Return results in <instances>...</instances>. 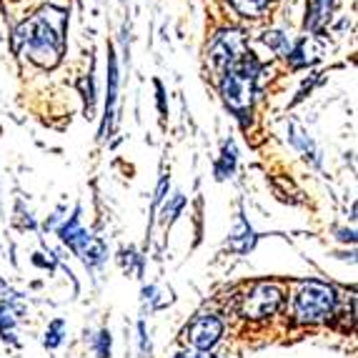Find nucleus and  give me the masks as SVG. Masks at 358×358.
<instances>
[{
  "mask_svg": "<svg viewBox=\"0 0 358 358\" xmlns=\"http://www.w3.org/2000/svg\"><path fill=\"white\" fill-rule=\"evenodd\" d=\"M10 329H13V313H10V308L3 303V306H0V334L8 338V331H10Z\"/></svg>",
  "mask_w": 358,
  "mask_h": 358,
  "instance_id": "f3484780",
  "label": "nucleus"
},
{
  "mask_svg": "<svg viewBox=\"0 0 358 358\" xmlns=\"http://www.w3.org/2000/svg\"><path fill=\"white\" fill-rule=\"evenodd\" d=\"M155 90H158V108H161V113L166 115V93H163V85L155 80Z\"/></svg>",
  "mask_w": 358,
  "mask_h": 358,
  "instance_id": "aec40b11",
  "label": "nucleus"
},
{
  "mask_svg": "<svg viewBox=\"0 0 358 358\" xmlns=\"http://www.w3.org/2000/svg\"><path fill=\"white\" fill-rule=\"evenodd\" d=\"M96 351H98V358L110 356V334H108V331H101V336H98V343H96Z\"/></svg>",
  "mask_w": 358,
  "mask_h": 358,
  "instance_id": "dca6fc26",
  "label": "nucleus"
},
{
  "mask_svg": "<svg viewBox=\"0 0 358 358\" xmlns=\"http://www.w3.org/2000/svg\"><path fill=\"white\" fill-rule=\"evenodd\" d=\"M58 236H60V241L71 245L73 251L83 258L88 266H98V263L106 261V256H108L106 243H103V241H98V238H93L90 233H85L83 228H80L78 210L71 215V221L63 223V226L58 228Z\"/></svg>",
  "mask_w": 358,
  "mask_h": 358,
  "instance_id": "7ed1b4c3",
  "label": "nucleus"
},
{
  "mask_svg": "<svg viewBox=\"0 0 358 358\" xmlns=\"http://www.w3.org/2000/svg\"><path fill=\"white\" fill-rule=\"evenodd\" d=\"M221 336H223L221 318L210 316V313L193 318V321L188 323V326H185V331H183L185 343H191V346L198 348V351H208V348H213Z\"/></svg>",
  "mask_w": 358,
  "mask_h": 358,
  "instance_id": "423d86ee",
  "label": "nucleus"
},
{
  "mask_svg": "<svg viewBox=\"0 0 358 358\" xmlns=\"http://www.w3.org/2000/svg\"><path fill=\"white\" fill-rule=\"evenodd\" d=\"M168 188H171V178H168V176H163L161 183H158V191H155V203H163V198H166Z\"/></svg>",
  "mask_w": 358,
  "mask_h": 358,
  "instance_id": "6ab92c4d",
  "label": "nucleus"
},
{
  "mask_svg": "<svg viewBox=\"0 0 358 358\" xmlns=\"http://www.w3.org/2000/svg\"><path fill=\"white\" fill-rule=\"evenodd\" d=\"M60 331H63V321H55L53 326H50V331H48L50 338H45V343H48L50 348L58 346V343H60Z\"/></svg>",
  "mask_w": 358,
  "mask_h": 358,
  "instance_id": "a211bd4d",
  "label": "nucleus"
},
{
  "mask_svg": "<svg viewBox=\"0 0 358 358\" xmlns=\"http://www.w3.org/2000/svg\"><path fill=\"white\" fill-rule=\"evenodd\" d=\"M323 55V43L318 38L308 36L296 45L293 50H288V60H291L293 68H301V66H310V63H316L321 60Z\"/></svg>",
  "mask_w": 358,
  "mask_h": 358,
  "instance_id": "0eeeda50",
  "label": "nucleus"
},
{
  "mask_svg": "<svg viewBox=\"0 0 358 358\" xmlns=\"http://www.w3.org/2000/svg\"><path fill=\"white\" fill-rule=\"evenodd\" d=\"M236 161H238V153H236V145H233V141H228L226 145H223V155L221 161L215 163V178L223 180L228 178V176L236 171Z\"/></svg>",
  "mask_w": 358,
  "mask_h": 358,
  "instance_id": "9b49d317",
  "label": "nucleus"
},
{
  "mask_svg": "<svg viewBox=\"0 0 358 358\" xmlns=\"http://www.w3.org/2000/svg\"><path fill=\"white\" fill-rule=\"evenodd\" d=\"M268 48H273L275 53H286L288 55V50H291V45H288V38L283 36V33H278V30H268V33H263V38H261Z\"/></svg>",
  "mask_w": 358,
  "mask_h": 358,
  "instance_id": "ddd939ff",
  "label": "nucleus"
},
{
  "mask_svg": "<svg viewBox=\"0 0 358 358\" xmlns=\"http://www.w3.org/2000/svg\"><path fill=\"white\" fill-rule=\"evenodd\" d=\"M243 48H245V36L241 30H223V33H218L208 48L210 71L223 76L243 55Z\"/></svg>",
  "mask_w": 358,
  "mask_h": 358,
  "instance_id": "39448f33",
  "label": "nucleus"
},
{
  "mask_svg": "<svg viewBox=\"0 0 358 358\" xmlns=\"http://www.w3.org/2000/svg\"><path fill=\"white\" fill-rule=\"evenodd\" d=\"M183 203H185V198L180 196V193H176L173 201H171V203H168L166 208H163V218H161V223H171V221H173L176 215L180 213V208H183Z\"/></svg>",
  "mask_w": 358,
  "mask_h": 358,
  "instance_id": "2eb2a0df",
  "label": "nucleus"
},
{
  "mask_svg": "<svg viewBox=\"0 0 358 358\" xmlns=\"http://www.w3.org/2000/svg\"><path fill=\"white\" fill-rule=\"evenodd\" d=\"M253 243H256L253 228L248 226V221H245L243 215H238V218H236V228H233V233H231V251L248 253L253 248Z\"/></svg>",
  "mask_w": 358,
  "mask_h": 358,
  "instance_id": "1a4fd4ad",
  "label": "nucleus"
},
{
  "mask_svg": "<svg viewBox=\"0 0 358 358\" xmlns=\"http://www.w3.org/2000/svg\"><path fill=\"white\" fill-rule=\"evenodd\" d=\"M283 306V288L275 283H256L251 291L245 293L241 301V316L251 318V321H261V318H271L278 313Z\"/></svg>",
  "mask_w": 358,
  "mask_h": 358,
  "instance_id": "20e7f679",
  "label": "nucleus"
},
{
  "mask_svg": "<svg viewBox=\"0 0 358 358\" xmlns=\"http://www.w3.org/2000/svg\"><path fill=\"white\" fill-rule=\"evenodd\" d=\"M334 8V0H308V10H306V30H318Z\"/></svg>",
  "mask_w": 358,
  "mask_h": 358,
  "instance_id": "9d476101",
  "label": "nucleus"
},
{
  "mask_svg": "<svg viewBox=\"0 0 358 358\" xmlns=\"http://www.w3.org/2000/svg\"><path fill=\"white\" fill-rule=\"evenodd\" d=\"M176 358H215V356H208L203 351H185V353H178Z\"/></svg>",
  "mask_w": 358,
  "mask_h": 358,
  "instance_id": "412c9836",
  "label": "nucleus"
},
{
  "mask_svg": "<svg viewBox=\"0 0 358 358\" xmlns=\"http://www.w3.org/2000/svg\"><path fill=\"white\" fill-rule=\"evenodd\" d=\"M291 141H293V145H299L301 150H303L306 155H316V150H313V143H310V138L303 133V128L296 123V120H291Z\"/></svg>",
  "mask_w": 358,
  "mask_h": 358,
  "instance_id": "4468645a",
  "label": "nucleus"
},
{
  "mask_svg": "<svg viewBox=\"0 0 358 358\" xmlns=\"http://www.w3.org/2000/svg\"><path fill=\"white\" fill-rule=\"evenodd\" d=\"M66 23L68 13L63 8H43L41 13L15 28L13 50L25 53L41 68H55L66 50Z\"/></svg>",
  "mask_w": 358,
  "mask_h": 358,
  "instance_id": "f257e3e1",
  "label": "nucleus"
},
{
  "mask_svg": "<svg viewBox=\"0 0 358 358\" xmlns=\"http://www.w3.org/2000/svg\"><path fill=\"white\" fill-rule=\"evenodd\" d=\"M115 96H118V66H115L113 48H108V103H106V123L101 128V138L110 133V118H113Z\"/></svg>",
  "mask_w": 358,
  "mask_h": 358,
  "instance_id": "6e6552de",
  "label": "nucleus"
},
{
  "mask_svg": "<svg viewBox=\"0 0 358 358\" xmlns=\"http://www.w3.org/2000/svg\"><path fill=\"white\" fill-rule=\"evenodd\" d=\"M296 318L303 323H321L334 316L336 310V291L321 281H308L296 293Z\"/></svg>",
  "mask_w": 358,
  "mask_h": 358,
  "instance_id": "f03ea898",
  "label": "nucleus"
},
{
  "mask_svg": "<svg viewBox=\"0 0 358 358\" xmlns=\"http://www.w3.org/2000/svg\"><path fill=\"white\" fill-rule=\"evenodd\" d=\"M231 3L241 15H245V18H261L263 13L271 8L273 0H231Z\"/></svg>",
  "mask_w": 358,
  "mask_h": 358,
  "instance_id": "f8f14e48",
  "label": "nucleus"
}]
</instances>
